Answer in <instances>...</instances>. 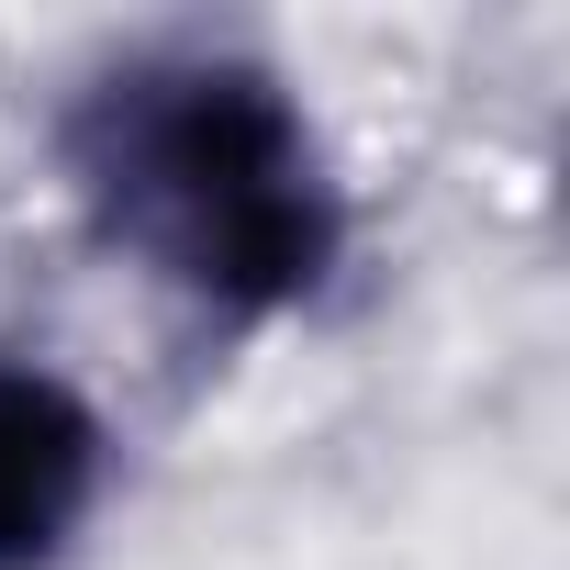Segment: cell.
Instances as JSON below:
<instances>
[{"instance_id": "6da1fadb", "label": "cell", "mask_w": 570, "mask_h": 570, "mask_svg": "<svg viewBox=\"0 0 570 570\" xmlns=\"http://www.w3.org/2000/svg\"><path fill=\"white\" fill-rule=\"evenodd\" d=\"M57 168L146 292L224 336L314 325L358 257V190L303 79L235 35H146L101 57L57 112Z\"/></svg>"}, {"instance_id": "7a4b0ae2", "label": "cell", "mask_w": 570, "mask_h": 570, "mask_svg": "<svg viewBox=\"0 0 570 570\" xmlns=\"http://www.w3.org/2000/svg\"><path fill=\"white\" fill-rule=\"evenodd\" d=\"M124 481L112 403L57 358L0 336V570H68Z\"/></svg>"}]
</instances>
